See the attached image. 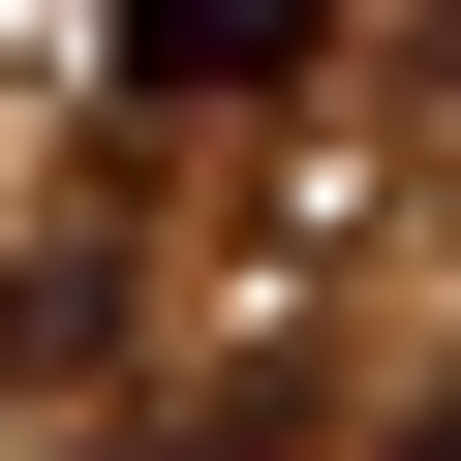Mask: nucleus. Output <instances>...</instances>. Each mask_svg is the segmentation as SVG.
I'll return each instance as SVG.
<instances>
[{
	"instance_id": "nucleus-1",
	"label": "nucleus",
	"mask_w": 461,
	"mask_h": 461,
	"mask_svg": "<svg viewBox=\"0 0 461 461\" xmlns=\"http://www.w3.org/2000/svg\"><path fill=\"white\" fill-rule=\"evenodd\" d=\"M308 0H123V93H277Z\"/></svg>"
},
{
	"instance_id": "nucleus-2",
	"label": "nucleus",
	"mask_w": 461,
	"mask_h": 461,
	"mask_svg": "<svg viewBox=\"0 0 461 461\" xmlns=\"http://www.w3.org/2000/svg\"><path fill=\"white\" fill-rule=\"evenodd\" d=\"M185 461H339V400H308V369H277V400H215V430H185Z\"/></svg>"
},
{
	"instance_id": "nucleus-3",
	"label": "nucleus",
	"mask_w": 461,
	"mask_h": 461,
	"mask_svg": "<svg viewBox=\"0 0 461 461\" xmlns=\"http://www.w3.org/2000/svg\"><path fill=\"white\" fill-rule=\"evenodd\" d=\"M430 93H461V0H430Z\"/></svg>"
},
{
	"instance_id": "nucleus-4",
	"label": "nucleus",
	"mask_w": 461,
	"mask_h": 461,
	"mask_svg": "<svg viewBox=\"0 0 461 461\" xmlns=\"http://www.w3.org/2000/svg\"><path fill=\"white\" fill-rule=\"evenodd\" d=\"M400 461H461V400H430V430H400Z\"/></svg>"
}]
</instances>
